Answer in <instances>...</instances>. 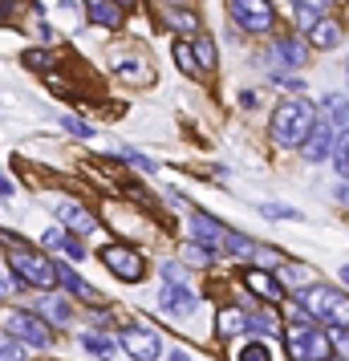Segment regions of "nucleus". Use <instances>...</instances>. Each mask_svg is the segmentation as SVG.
Masks as SVG:
<instances>
[{"instance_id":"f257e3e1","label":"nucleus","mask_w":349,"mask_h":361,"mask_svg":"<svg viewBox=\"0 0 349 361\" xmlns=\"http://www.w3.org/2000/svg\"><path fill=\"white\" fill-rule=\"evenodd\" d=\"M313 126H317V110L305 98H288L272 110V138L284 150H300L305 138L313 134Z\"/></svg>"},{"instance_id":"f03ea898","label":"nucleus","mask_w":349,"mask_h":361,"mask_svg":"<svg viewBox=\"0 0 349 361\" xmlns=\"http://www.w3.org/2000/svg\"><path fill=\"white\" fill-rule=\"evenodd\" d=\"M300 309L309 321H321L329 329H349V296L329 284H309L300 288Z\"/></svg>"},{"instance_id":"7ed1b4c3","label":"nucleus","mask_w":349,"mask_h":361,"mask_svg":"<svg viewBox=\"0 0 349 361\" xmlns=\"http://www.w3.org/2000/svg\"><path fill=\"white\" fill-rule=\"evenodd\" d=\"M8 264H13V272H17L29 288H53V284H61V280H57V264L45 260L33 247H25L20 240H13V235H8Z\"/></svg>"},{"instance_id":"20e7f679","label":"nucleus","mask_w":349,"mask_h":361,"mask_svg":"<svg viewBox=\"0 0 349 361\" xmlns=\"http://www.w3.org/2000/svg\"><path fill=\"white\" fill-rule=\"evenodd\" d=\"M284 345H288L293 361H329V337L309 317H293V325L284 333Z\"/></svg>"},{"instance_id":"39448f33","label":"nucleus","mask_w":349,"mask_h":361,"mask_svg":"<svg viewBox=\"0 0 349 361\" xmlns=\"http://www.w3.org/2000/svg\"><path fill=\"white\" fill-rule=\"evenodd\" d=\"M4 333H8L13 341L37 345V349H49L53 345V325L49 321H41L37 312H13V317L4 321Z\"/></svg>"},{"instance_id":"423d86ee","label":"nucleus","mask_w":349,"mask_h":361,"mask_svg":"<svg viewBox=\"0 0 349 361\" xmlns=\"http://www.w3.org/2000/svg\"><path fill=\"white\" fill-rule=\"evenodd\" d=\"M228 8H232V20L244 33H268L272 20H276L268 0H228Z\"/></svg>"},{"instance_id":"0eeeda50","label":"nucleus","mask_w":349,"mask_h":361,"mask_svg":"<svg viewBox=\"0 0 349 361\" xmlns=\"http://www.w3.org/2000/svg\"><path fill=\"white\" fill-rule=\"evenodd\" d=\"M102 264H106L118 280H130V284L134 280H142V268H147L142 256H138L134 247H126V244H106L102 247Z\"/></svg>"},{"instance_id":"6e6552de","label":"nucleus","mask_w":349,"mask_h":361,"mask_svg":"<svg viewBox=\"0 0 349 361\" xmlns=\"http://www.w3.org/2000/svg\"><path fill=\"white\" fill-rule=\"evenodd\" d=\"M118 345H122L134 361H154L159 353H163L159 333H150V329H142V325H126L122 329V337H118Z\"/></svg>"},{"instance_id":"1a4fd4ad","label":"nucleus","mask_w":349,"mask_h":361,"mask_svg":"<svg viewBox=\"0 0 349 361\" xmlns=\"http://www.w3.org/2000/svg\"><path fill=\"white\" fill-rule=\"evenodd\" d=\"M337 126H333L329 118H317L313 134L305 138V147H300V154H305V163H325V159H333V147H337Z\"/></svg>"},{"instance_id":"9d476101","label":"nucleus","mask_w":349,"mask_h":361,"mask_svg":"<svg viewBox=\"0 0 349 361\" xmlns=\"http://www.w3.org/2000/svg\"><path fill=\"white\" fill-rule=\"evenodd\" d=\"M53 215H57L73 235H90V231H98V219L85 212L78 199H57V203H53Z\"/></svg>"},{"instance_id":"9b49d317","label":"nucleus","mask_w":349,"mask_h":361,"mask_svg":"<svg viewBox=\"0 0 349 361\" xmlns=\"http://www.w3.org/2000/svg\"><path fill=\"white\" fill-rule=\"evenodd\" d=\"M159 305H163V312H171V317H191V312L200 309V300H195V293L187 288V284H171L166 280L163 288H159Z\"/></svg>"},{"instance_id":"f8f14e48","label":"nucleus","mask_w":349,"mask_h":361,"mask_svg":"<svg viewBox=\"0 0 349 361\" xmlns=\"http://www.w3.org/2000/svg\"><path fill=\"white\" fill-rule=\"evenodd\" d=\"M244 284H248V293H256L260 300H268V305H281L284 300V284L276 276H268L264 268H248V272H244Z\"/></svg>"},{"instance_id":"ddd939ff","label":"nucleus","mask_w":349,"mask_h":361,"mask_svg":"<svg viewBox=\"0 0 349 361\" xmlns=\"http://www.w3.org/2000/svg\"><path fill=\"white\" fill-rule=\"evenodd\" d=\"M33 312L41 321H49L53 329H69V321H73V309H69V300H61V296H37Z\"/></svg>"},{"instance_id":"4468645a","label":"nucleus","mask_w":349,"mask_h":361,"mask_svg":"<svg viewBox=\"0 0 349 361\" xmlns=\"http://www.w3.org/2000/svg\"><path fill=\"white\" fill-rule=\"evenodd\" d=\"M85 13L102 29H118L122 25V4H114V0H85Z\"/></svg>"},{"instance_id":"2eb2a0df","label":"nucleus","mask_w":349,"mask_h":361,"mask_svg":"<svg viewBox=\"0 0 349 361\" xmlns=\"http://www.w3.org/2000/svg\"><path fill=\"white\" fill-rule=\"evenodd\" d=\"M191 231H195V240H200L203 247H219L224 244V235H228V228H219L212 215H191Z\"/></svg>"},{"instance_id":"dca6fc26","label":"nucleus","mask_w":349,"mask_h":361,"mask_svg":"<svg viewBox=\"0 0 349 361\" xmlns=\"http://www.w3.org/2000/svg\"><path fill=\"white\" fill-rule=\"evenodd\" d=\"M45 247H53V252H66L69 260H82V256H85V247L78 244V235H73V231H61V228L45 231Z\"/></svg>"},{"instance_id":"f3484780","label":"nucleus","mask_w":349,"mask_h":361,"mask_svg":"<svg viewBox=\"0 0 349 361\" xmlns=\"http://www.w3.org/2000/svg\"><path fill=\"white\" fill-rule=\"evenodd\" d=\"M57 280H61V288H66V293L82 296V300H98V288H90V284L69 268V264H57Z\"/></svg>"},{"instance_id":"a211bd4d","label":"nucleus","mask_w":349,"mask_h":361,"mask_svg":"<svg viewBox=\"0 0 349 361\" xmlns=\"http://www.w3.org/2000/svg\"><path fill=\"white\" fill-rule=\"evenodd\" d=\"M244 329H248V312L244 309H219V317H216L219 337H235V333H244Z\"/></svg>"},{"instance_id":"6ab92c4d","label":"nucleus","mask_w":349,"mask_h":361,"mask_svg":"<svg viewBox=\"0 0 349 361\" xmlns=\"http://www.w3.org/2000/svg\"><path fill=\"white\" fill-rule=\"evenodd\" d=\"M82 349L85 353H94V357L110 361L114 357V337L110 333H98V329H90V333H82Z\"/></svg>"},{"instance_id":"aec40b11","label":"nucleus","mask_w":349,"mask_h":361,"mask_svg":"<svg viewBox=\"0 0 349 361\" xmlns=\"http://www.w3.org/2000/svg\"><path fill=\"white\" fill-rule=\"evenodd\" d=\"M272 53H276V61H281V66H300V61L309 57V53H305V41H300V37H281Z\"/></svg>"},{"instance_id":"412c9836","label":"nucleus","mask_w":349,"mask_h":361,"mask_svg":"<svg viewBox=\"0 0 349 361\" xmlns=\"http://www.w3.org/2000/svg\"><path fill=\"white\" fill-rule=\"evenodd\" d=\"M321 106H325V114H329V122L337 126V130H349V126H345V122H349V98H345V94H325Z\"/></svg>"},{"instance_id":"4be33fe9","label":"nucleus","mask_w":349,"mask_h":361,"mask_svg":"<svg viewBox=\"0 0 349 361\" xmlns=\"http://www.w3.org/2000/svg\"><path fill=\"white\" fill-rule=\"evenodd\" d=\"M309 41H313L317 49H333V45L341 41V29H337L333 20H321V17H317V25L309 29Z\"/></svg>"},{"instance_id":"5701e85b","label":"nucleus","mask_w":349,"mask_h":361,"mask_svg":"<svg viewBox=\"0 0 349 361\" xmlns=\"http://www.w3.org/2000/svg\"><path fill=\"white\" fill-rule=\"evenodd\" d=\"M224 247H228L232 256H244V260H256V252H260V244L248 240V235H240V231H228V235H224Z\"/></svg>"},{"instance_id":"b1692460","label":"nucleus","mask_w":349,"mask_h":361,"mask_svg":"<svg viewBox=\"0 0 349 361\" xmlns=\"http://www.w3.org/2000/svg\"><path fill=\"white\" fill-rule=\"evenodd\" d=\"M171 53H175V66L183 69L187 78H200L203 66H200V57H195V49H191L187 41H175V49H171Z\"/></svg>"},{"instance_id":"393cba45","label":"nucleus","mask_w":349,"mask_h":361,"mask_svg":"<svg viewBox=\"0 0 349 361\" xmlns=\"http://www.w3.org/2000/svg\"><path fill=\"white\" fill-rule=\"evenodd\" d=\"M114 69L122 73V78H142V82H150V69L142 66L138 57L130 61V57H126V49H118V53H114Z\"/></svg>"},{"instance_id":"a878e982","label":"nucleus","mask_w":349,"mask_h":361,"mask_svg":"<svg viewBox=\"0 0 349 361\" xmlns=\"http://www.w3.org/2000/svg\"><path fill=\"white\" fill-rule=\"evenodd\" d=\"M166 25L179 29V33H200V17H195V13H179V8H171V4H166Z\"/></svg>"},{"instance_id":"bb28decb","label":"nucleus","mask_w":349,"mask_h":361,"mask_svg":"<svg viewBox=\"0 0 349 361\" xmlns=\"http://www.w3.org/2000/svg\"><path fill=\"white\" fill-rule=\"evenodd\" d=\"M333 163H337V171H341V179L349 183V130L337 134V147H333Z\"/></svg>"},{"instance_id":"cd10ccee","label":"nucleus","mask_w":349,"mask_h":361,"mask_svg":"<svg viewBox=\"0 0 349 361\" xmlns=\"http://www.w3.org/2000/svg\"><path fill=\"white\" fill-rule=\"evenodd\" d=\"M281 280L288 284V288H309L313 272H309V268H293V264H281Z\"/></svg>"},{"instance_id":"c85d7f7f","label":"nucleus","mask_w":349,"mask_h":361,"mask_svg":"<svg viewBox=\"0 0 349 361\" xmlns=\"http://www.w3.org/2000/svg\"><path fill=\"white\" fill-rule=\"evenodd\" d=\"M191 49L200 53V66L203 69H216V45H212L207 37H195V45H191Z\"/></svg>"},{"instance_id":"c756f323","label":"nucleus","mask_w":349,"mask_h":361,"mask_svg":"<svg viewBox=\"0 0 349 361\" xmlns=\"http://www.w3.org/2000/svg\"><path fill=\"white\" fill-rule=\"evenodd\" d=\"M235 361H272V353H268L264 341H248L244 349H240V357Z\"/></svg>"},{"instance_id":"7c9ffc66","label":"nucleus","mask_w":349,"mask_h":361,"mask_svg":"<svg viewBox=\"0 0 349 361\" xmlns=\"http://www.w3.org/2000/svg\"><path fill=\"white\" fill-rule=\"evenodd\" d=\"M248 329L260 333V337H272L276 333V321H272V312H256V317H248Z\"/></svg>"},{"instance_id":"2f4dec72","label":"nucleus","mask_w":349,"mask_h":361,"mask_svg":"<svg viewBox=\"0 0 349 361\" xmlns=\"http://www.w3.org/2000/svg\"><path fill=\"white\" fill-rule=\"evenodd\" d=\"M260 215H268V219H297V207H284V203H260Z\"/></svg>"},{"instance_id":"473e14b6","label":"nucleus","mask_w":349,"mask_h":361,"mask_svg":"<svg viewBox=\"0 0 349 361\" xmlns=\"http://www.w3.org/2000/svg\"><path fill=\"white\" fill-rule=\"evenodd\" d=\"M0 361H25V349H20V345L13 341L8 333L0 337Z\"/></svg>"},{"instance_id":"72a5a7b5","label":"nucleus","mask_w":349,"mask_h":361,"mask_svg":"<svg viewBox=\"0 0 349 361\" xmlns=\"http://www.w3.org/2000/svg\"><path fill=\"white\" fill-rule=\"evenodd\" d=\"M61 126H66L69 134H78V138H94V126H90V122H82V118H78V114L61 118Z\"/></svg>"},{"instance_id":"f704fd0d","label":"nucleus","mask_w":349,"mask_h":361,"mask_svg":"<svg viewBox=\"0 0 349 361\" xmlns=\"http://www.w3.org/2000/svg\"><path fill=\"white\" fill-rule=\"evenodd\" d=\"M25 66H33V69H49L53 66V57L45 49H33V53H25Z\"/></svg>"},{"instance_id":"c9c22d12","label":"nucleus","mask_w":349,"mask_h":361,"mask_svg":"<svg viewBox=\"0 0 349 361\" xmlns=\"http://www.w3.org/2000/svg\"><path fill=\"white\" fill-rule=\"evenodd\" d=\"M122 159H126V163H130V166H138V171H154V163H150L147 154H134V150H126Z\"/></svg>"},{"instance_id":"e433bc0d","label":"nucleus","mask_w":349,"mask_h":361,"mask_svg":"<svg viewBox=\"0 0 349 361\" xmlns=\"http://www.w3.org/2000/svg\"><path fill=\"white\" fill-rule=\"evenodd\" d=\"M276 85H281V90H305V82H300V78H288V73H276Z\"/></svg>"},{"instance_id":"4c0bfd02","label":"nucleus","mask_w":349,"mask_h":361,"mask_svg":"<svg viewBox=\"0 0 349 361\" xmlns=\"http://www.w3.org/2000/svg\"><path fill=\"white\" fill-rule=\"evenodd\" d=\"M297 8H313V13H321V8H329V0H293Z\"/></svg>"},{"instance_id":"58836bf2","label":"nucleus","mask_w":349,"mask_h":361,"mask_svg":"<svg viewBox=\"0 0 349 361\" xmlns=\"http://www.w3.org/2000/svg\"><path fill=\"white\" fill-rule=\"evenodd\" d=\"M13 288H17V284H13V280L4 276V272H0V300H4V296L13 293Z\"/></svg>"},{"instance_id":"ea45409f","label":"nucleus","mask_w":349,"mask_h":361,"mask_svg":"<svg viewBox=\"0 0 349 361\" xmlns=\"http://www.w3.org/2000/svg\"><path fill=\"white\" fill-rule=\"evenodd\" d=\"M0 195H4V199H8V195H13V183H8V179H4V175H0Z\"/></svg>"},{"instance_id":"a19ab883","label":"nucleus","mask_w":349,"mask_h":361,"mask_svg":"<svg viewBox=\"0 0 349 361\" xmlns=\"http://www.w3.org/2000/svg\"><path fill=\"white\" fill-rule=\"evenodd\" d=\"M166 361H191V357H187V353H171Z\"/></svg>"},{"instance_id":"79ce46f5","label":"nucleus","mask_w":349,"mask_h":361,"mask_svg":"<svg viewBox=\"0 0 349 361\" xmlns=\"http://www.w3.org/2000/svg\"><path fill=\"white\" fill-rule=\"evenodd\" d=\"M341 280H345V288H349V264H345V268H341Z\"/></svg>"},{"instance_id":"37998d69","label":"nucleus","mask_w":349,"mask_h":361,"mask_svg":"<svg viewBox=\"0 0 349 361\" xmlns=\"http://www.w3.org/2000/svg\"><path fill=\"white\" fill-rule=\"evenodd\" d=\"M114 4H122V8H130V4H134V0H114Z\"/></svg>"}]
</instances>
